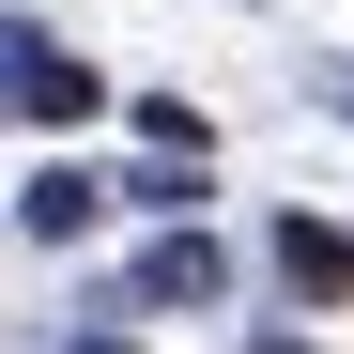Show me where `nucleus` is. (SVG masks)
Returning <instances> with one entry per match:
<instances>
[{
    "instance_id": "nucleus-1",
    "label": "nucleus",
    "mask_w": 354,
    "mask_h": 354,
    "mask_svg": "<svg viewBox=\"0 0 354 354\" xmlns=\"http://www.w3.org/2000/svg\"><path fill=\"white\" fill-rule=\"evenodd\" d=\"M277 262H292V292H354V247H339V231H277Z\"/></svg>"
}]
</instances>
